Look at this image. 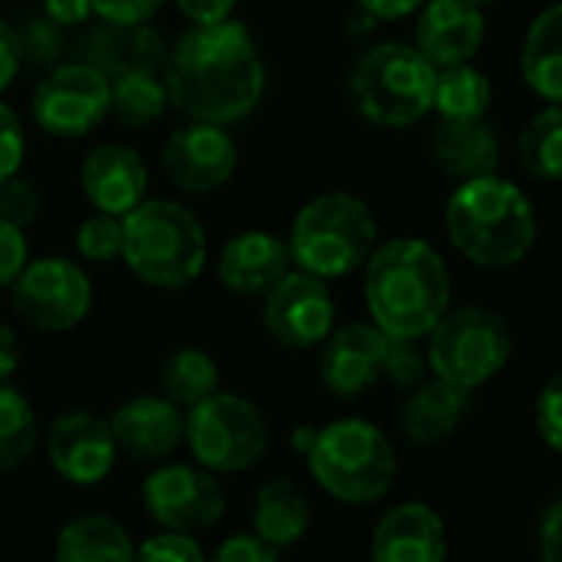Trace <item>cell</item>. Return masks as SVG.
Here are the masks:
<instances>
[{
	"label": "cell",
	"instance_id": "1",
	"mask_svg": "<svg viewBox=\"0 0 562 562\" xmlns=\"http://www.w3.org/2000/svg\"><path fill=\"white\" fill-rule=\"evenodd\" d=\"M267 89V66L254 33L237 23L191 26L171 46L165 92L191 122L234 125L247 119Z\"/></svg>",
	"mask_w": 562,
	"mask_h": 562
},
{
	"label": "cell",
	"instance_id": "2",
	"mask_svg": "<svg viewBox=\"0 0 562 562\" xmlns=\"http://www.w3.org/2000/svg\"><path fill=\"white\" fill-rule=\"evenodd\" d=\"M366 306L385 336L422 339L451 306L445 257L418 237H398L366 260Z\"/></svg>",
	"mask_w": 562,
	"mask_h": 562
},
{
	"label": "cell",
	"instance_id": "3",
	"mask_svg": "<svg viewBox=\"0 0 562 562\" xmlns=\"http://www.w3.org/2000/svg\"><path fill=\"white\" fill-rule=\"evenodd\" d=\"M445 231L461 257L504 270L520 263L537 244V211L507 178L484 175L461 181L445 207Z\"/></svg>",
	"mask_w": 562,
	"mask_h": 562
},
{
	"label": "cell",
	"instance_id": "4",
	"mask_svg": "<svg viewBox=\"0 0 562 562\" xmlns=\"http://www.w3.org/2000/svg\"><path fill=\"white\" fill-rule=\"evenodd\" d=\"M122 260L155 290H184L207 263V237L184 204L145 198L122 217Z\"/></svg>",
	"mask_w": 562,
	"mask_h": 562
},
{
	"label": "cell",
	"instance_id": "5",
	"mask_svg": "<svg viewBox=\"0 0 562 562\" xmlns=\"http://www.w3.org/2000/svg\"><path fill=\"white\" fill-rule=\"evenodd\" d=\"M379 247V224L372 207L346 191L306 201L290 227V260L319 280H339L366 267Z\"/></svg>",
	"mask_w": 562,
	"mask_h": 562
},
{
	"label": "cell",
	"instance_id": "6",
	"mask_svg": "<svg viewBox=\"0 0 562 562\" xmlns=\"http://www.w3.org/2000/svg\"><path fill=\"white\" fill-rule=\"evenodd\" d=\"M313 481L342 504H375L395 484V448L382 428L362 418H342L316 428L306 451Z\"/></svg>",
	"mask_w": 562,
	"mask_h": 562
},
{
	"label": "cell",
	"instance_id": "7",
	"mask_svg": "<svg viewBox=\"0 0 562 562\" xmlns=\"http://www.w3.org/2000/svg\"><path fill=\"white\" fill-rule=\"evenodd\" d=\"M438 69L412 43H379L349 72V95L359 115L382 128H405L431 112Z\"/></svg>",
	"mask_w": 562,
	"mask_h": 562
},
{
	"label": "cell",
	"instance_id": "8",
	"mask_svg": "<svg viewBox=\"0 0 562 562\" xmlns=\"http://www.w3.org/2000/svg\"><path fill=\"white\" fill-rule=\"evenodd\" d=\"M428 366L435 379L451 382L458 389H481L491 382L514 352V336L504 316L484 306H458L445 310V316L428 333Z\"/></svg>",
	"mask_w": 562,
	"mask_h": 562
},
{
	"label": "cell",
	"instance_id": "9",
	"mask_svg": "<svg viewBox=\"0 0 562 562\" xmlns=\"http://www.w3.org/2000/svg\"><path fill=\"white\" fill-rule=\"evenodd\" d=\"M181 441H188L198 468L211 474H240L263 458L267 422L254 402L214 392L188 408Z\"/></svg>",
	"mask_w": 562,
	"mask_h": 562
},
{
	"label": "cell",
	"instance_id": "10",
	"mask_svg": "<svg viewBox=\"0 0 562 562\" xmlns=\"http://www.w3.org/2000/svg\"><path fill=\"white\" fill-rule=\"evenodd\" d=\"M10 300L16 316H23L40 333H66L89 316L92 283L86 270L63 257L26 260V267L10 283Z\"/></svg>",
	"mask_w": 562,
	"mask_h": 562
},
{
	"label": "cell",
	"instance_id": "11",
	"mask_svg": "<svg viewBox=\"0 0 562 562\" xmlns=\"http://www.w3.org/2000/svg\"><path fill=\"white\" fill-rule=\"evenodd\" d=\"M33 115L53 138H82L109 115V79L86 63H59L36 86Z\"/></svg>",
	"mask_w": 562,
	"mask_h": 562
},
{
	"label": "cell",
	"instance_id": "12",
	"mask_svg": "<svg viewBox=\"0 0 562 562\" xmlns=\"http://www.w3.org/2000/svg\"><path fill=\"white\" fill-rule=\"evenodd\" d=\"M145 510L168 533H198L224 517V491L217 477L191 464H165L142 487Z\"/></svg>",
	"mask_w": 562,
	"mask_h": 562
},
{
	"label": "cell",
	"instance_id": "13",
	"mask_svg": "<svg viewBox=\"0 0 562 562\" xmlns=\"http://www.w3.org/2000/svg\"><path fill=\"white\" fill-rule=\"evenodd\" d=\"M336 326V303L326 280L290 270L263 296V329L283 349H316Z\"/></svg>",
	"mask_w": 562,
	"mask_h": 562
},
{
	"label": "cell",
	"instance_id": "14",
	"mask_svg": "<svg viewBox=\"0 0 562 562\" xmlns=\"http://www.w3.org/2000/svg\"><path fill=\"white\" fill-rule=\"evenodd\" d=\"M161 168L178 191L211 194L234 178L237 145L221 125L188 122L168 135L161 148Z\"/></svg>",
	"mask_w": 562,
	"mask_h": 562
},
{
	"label": "cell",
	"instance_id": "15",
	"mask_svg": "<svg viewBox=\"0 0 562 562\" xmlns=\"http://www.w3.org/2000/svg\"><path fill=\"white\" fill-rule=\"evenodd\" d=\"M49 464L53 471L69 484H99L115 468V441L109 431V422L89 412H69L59 415L49 428Z\"/></svg>",
	"mask_w": 562,
	"mask_h": 562
},
{
	"label": "cell",
	"instance_id": "16",
	"mask_svg": "<svg viewBox=\"0 0 562 562\" xmlns=\"http://www.w3.org/2000/svg\"><path fill=\"white\" fill-rule=\"evenodd\" d=\"M415 26V49L435 66H461L471 63L487 36V20L471 0H425Z\"/></svg>",
	"mask_w": 562,
	"mask_h": 562
},
{
	"label": "cell",
	"instance_id": "17",
	"mask_svg": "<svg viewBox=\"0 0 562 562\" xmlns=\"http://www.w3.org/2000/svg\"><path fill=\"white\" fill-rule=\"evenodd\" d=\"M382 352H385V333L375 329L372 323L339 326L323 339V352L316 366L319 382L336 398H359L379 382Z\"/></svg>",
	"mask_w": 562,
	"mask_h": 562
},
{
	"label": "cell",
	"instance_id": "18",
	"mask_svg": "<svg viewBox=\"0 0 562 562\" xmlns=\"http://www.w3.org/2000/svg\"><path fill=\"white\" fill-rule=\"evenodd\" d=\"M79 184L99 214L125 217L135 204L145 201L148 168L135 148H128L122 142H105V145H95L82 158Z\"/></svg>",
	"mask_w": 562,
	"mask_h": 562
},
{
	"label": "cell",
	"instance_id": "19",
	"mask_svg": "<svg viewBox=\"0 0 562 562\" xmlns=\"http://www.w3.org/2000/svg\"><path fill=\"white\" fill-rule=\"evenodd\" d=\"M161 36L148 23H92L76 40V63L92 66L105 79L128 72H155L161 66Z\"/></svg>",
	"mask_w": 562,
	"mask_h": 562
},
{
	"label": "cell",
	"instance_id": "20",
	"mask_svg": "<svg viewBox=\"0 0 562 562\" xmlns=\"http://www.w3.org/2000/svg\"><path fill=\"white\" fill-rule=\"evenodd\" d=\"M112 441L135 461H158L184 438V418L175 402L158 395H135L122 402L109 422Z\"/></svg>",
	"mask_w": 562,
	"mask_h": 562
},
{
	"label": "cell",
	"instance_id": "21",
	"mask_svg": "<svg viewBox=\"0 0 562 562\" xmlns=\"http://www.w3.org/2000/svg\"><path fill=\"white\" fill-rule=\"evenodd\" d=\"M286 240L270 231H244L227 240L217 260V277L234 296H267L290 273Z\"/></svg>",
	"mask_w": 562,
	"mask_h": 562
},
{
	"label": "cell",
	"instance_id": "22",
	"mask_svg": "<svg viewBox=\"0 0 562 562\" xmlns=\"http://www.w3.org/2000/svg\"><path fill=\"white\" fill-rule=\"evenodd\" d=\"M372 562H445L448 530L428 504H402L389 510L372 533Z\"/></svg>",
	"mask_w": 562,
	"mask_h": 562
},
{
	"label": "cell",
	"instance_id": "23",
	"mask_svg": "<svg viewBox=\"0 0 562 562\" xmlns=\"http://www.w3.org/2000/svg\"><path fill=\"white\" fill-rule=\"evenodd\" d=\"M431 161L454 181L497 175L501 138L484 119H441L431 132Z\"/></svg>",
	"mask_w": 562,
	"mask_h": 562
},
{
	"label": "cell",
	"instance_id": "24",
	"mask_svg": "<svg viewBox=\"0 0 562 562\" xmlns=\"http://www.w3.org/2000/svg\"><path fill=\"white\" fill-rule=\"evenodd\" d=\"M474 405V392L458 389L451 382H422L408 392L402 412H398V431L405 441L418 448L441 445L454 435V428L468 418Z\"/></svg>",
	"mask_w": 562,
	"mask_h": 562
},
{
	"label": "cell",
	"instance_id": "25",
	"mask_svg": "<svg viewBox=\"0 0 562 562\" xmlns=\"http://www.w3.org/2000/svg\"><path fill=\"white\" fill-rule=\"evenodd\" d=\"M524 82L547 99V105H560L562 99V7L550 3L527 30L520 49Z\"/></svg>",
	"mask_w": 562,
	"mask_h": 562
},
{
	"label": "cell",
	"instance_id": "26",
	"mask_svg": "<svg viewBox=\"0 0 562 562\" xmlns=\"http://www.w3.org/2000/svg\"><path fill=\"white\" fill-rule=\"evenodd\" d=\"M254 537L277 553L296 547L310 530V504L293 481H270L254 497Z\"/></svg>",
	"mask_w": 562,
	"mask_h": 562
},
{
	"label": "cell",
	"instance_id": "27",
	"mask_svg": "<svg viewBox=\"0 0 562 562\" xmlns=\"http://www.w3.org/2000/svg\"><path fill=\"white\" fill-rule=\"evenodd\" d=\"M53 557L56 562H132L135 547L115 520L89 514L59 530Z\"/></svg>",
	"mask_w": 562,
	"mask_h": 562
},
{
	"label": "cell",
	"instance_id": "28",
	"mask_svg": "<svg viewBox=\"0 0 562 562\" xmlns=\"http://www.w3.org/2000/svg\"><path fill=\"white\" fill-rule=\"evenodd\" d=\"M491 99H494V89H491L487 72H481L471 63L438 69L435 76L431 109L441 119H484Z\"/></svg>",
	"mask_w": 562,
	"mask_h": 562
},
{
	"label": "cell",
	"instance_id": "29",
	"mask_svg": "<svg viewBox=\"0 0 562 562\" xmlns=\"http://www.w3.org/2000/svg\"><path fill=\"white\" fill-rule=\"evenodd\" d=\"M217 382H221V372L204 349L181 346L168 352V359L161 362V389H165V398L175 405L191 408L204 402L207 395L217 392Z\"/></svg>",
	"mask_w": 562,
	"mask_h": 562
},
{
	"label": "cell",
	"instance_id": "30",
	"mask_svg": "<svg viewBox=\"0 0 562 562\" xmlns=\"http://www.w3.org/2000/svg\"><path fill=\"white\" fill-rule=\"evenodd\" d=\"M168 109L165 82L155 72H128L109 79V115L128 128L155 125Z\"/></svg>",
	"mask_w": 562,
	"mask_h": 562
},
{
	"label": "cell",
	"instance_id": "31",
	"mask_svg": "<svg viewBox=\"0 0 562 562\" xmlns=\"http://www.w3.org/2000/svg\"><path fill=\"white\" fill-rule=\"evenodd\" d=\"M520 161L530 178L560 181L562 175V115L560 105H547L537 112L520 132Z\"/></svg>",
	"mask_w": 562,
	"mask_h": 562
},
{
	"label": "cell",
	"instance_id": "32",
	"mask_svg": "<svg viewBox=\"0 0 562 562\" xmlns=\"http://www.w3.org/2000/svg\"><path fill=\"white\" fill-rule=\"evenodd\" d=\"M36 445V415L30 402L10 389L0 385V474L20 468Z\"/></svg>",
	"mask_w": 562,
	"mask_h": 562
},
{
	"label": "cell",
	"instance_id": "33",
	"mask_svg": "<svg viewBox=\"0 0 562 562\" xmlns=\"http://www.w3.org/2000/svg\"><path fill=\"white\" fill-rule=\"evenodd\" d=\"M16 40H20L23 66L30 69H53L66 56V33L49 16L26 20L23 30H16Z\"/></svg>",
	"mask_w": 562,
	"mask_h": 562
},
{
	"label": "cell",
	"instance_id": "34",
	"mask_svg": "<svg viewBox=\"0 0 562 562\" xmlns=\"http://www.w3.org/2000/svg\"><path fill=\"white\" fill-rule=\"evenodd\" d=\"M428 372V359L418 349V339H398V336H385V352H382V375H389V382L395 389L412 392L415 385L425 382Z\"/></svg>",
	"mask_w": 562,
	"mask_h": 562
},
{
	"label": "cell",
	"instance_id": "35",
	"mask_svg": "<svg viewBox=\"0 0 562 562\" xmlns=\"http://www.w3.org/2000/svg\"><path fill=\"white\" fill-rule=\"evenodd\" d=\"M76 247L86 260L109 263L122 257V217L112 214H92L76 231Z\"/></svg>",
	"mask_w": 562,
	"mask_h": 562
},
{
	"label": "cell",
	"instance_id": "36",
	"mask_svg": "<svg viewBox=\"0 0 562 562\" xmlns=\"http://www.w3.org/2000/svg\"><path fill=\"white\" fill-rule=\"evenodd\" d=\"M36 214H40V194L26 178L13 175V178L0 181V221L23 231L26 224L36 221Z\"/></svg>",
	"mask_w": 562,
	"mask_h": 562
},
{
	"label": "cell",
	"instance_id": "37",
	"mask_svg": "<svg viewBox=\"0 0 562 562\" xmlns=\"http://www.w3.org/2000/svg\"><path fill=\"white\" fill-rule=\"evenodd\" d=\"M132 562H204V550L188 533H158L135 550Z\"/></svg>",
	"mask_w": 562,
	"mask_h": 562
},
{
	"label": "cell",
	"instance_id": "38",
	"mask_svg": "<svg viewBox=\"0 0 562 562\" xmlns=\"http://www.w3.org/2000/svg\"><path fill=\"white\" fill-rule=\"evenodd\" d=\"M537 431L550 445V451L562 448V379L553 375L537 395Z\"/></svg>",
	"mask_w": 562,
	"mask_h": 562
},
{
	"label": "cell",
	"instance_id": "39",
	"mask_svg": "<svg viewBox=\"0 0 562 562\" xmlns=\"http://www.w3.org/2000/svg\"><path fill=\"white\" fill-rule=\"evenodd\" d=\"M23 151H26L23 125H20L16 112L7 102H0V181H7L20 171Z\"/></svg>",
	"mask_w": 562,
	"mask_h": 562
},
{
	"label": "cell",
	"instance_id": "40",
	"mask_svg": "<svg viewBox=\"0 0 562 562\" xmlns=\"http://www.w3.org/2000/svg\"><path fill=\"white\" fill-rule=\"evenodd\" d=\"M204 562H280V557L260 537L237 533V537H227L211 557H204Z\"/></svg>",
	"mask_w": 562,
	"mask_h": 562
},
{
	"label": "cell",
	"instance_id": "41",
	"mask_svg": "<svg viewBox=\"0 0 562 562\" xmlns=\"http://www.w3.org/2000/svg\"><path fill=\"white\" fill-rule=\"evenodd\" d=\"M89 7L105 23H148L165 0H89Z\"/></svg>",
	"mask_w": 562,
	"mask_h": 562
},
{
	"label": "cell",
	"instance_id": "42",
	"mask_svg": "<svg viewBox=\"0 0 562 562\" xmlns=\"http://www.w3.org/2000/svg\"><path fill=\"white\" fill-rule=\"evenodd\" d=\"M26 267V237L20 227L0 221V290H7Z\"/></svg>",
	"mask_w": 562,
	"mask_h": 562
},
{
	"label": "cell",
	"instance_id": "43",
	"mask_svg": "<svg viewBox=\"0 0 562 562\" xmlns=\"http://www.w3.org/2000/svg\"><path fill=\"white\" fill-rule=\"evenodd\" d=\"M175 3L194 26L224 23V20H231V13L237 7V0H175Z\"/></svg>",
	"mask_w": 562,
	"mask_h": 562
},
{
	"label": "cell",
	"instance_id": "44",
	"mask_svg": "<svg viewBox=\"0 0 562 562\" xmlns=\"http://www.w3.org/2000/svg\"><path fill=\"white\" fill-rule=\"evenodd\" d=\"M20 69H23V56H20L16 26H10L7 20H0V92L16 79Z\"/></svg>",
	"mask_w": 562,
	"mask_h": 562
},
{
	"label": "cell",
	"instance_id": "45",
	"mask_svg": "<svg viewBox=\"0 0 562 562\" xmlns=\"http://www.w3.org/2000/svg\"><path fill=\"white\" fill-rule=\"evenodd\" d=\"M540 560L562 562V504L553 501L540 524Z\"/></svg>",
	"mask_w": 562,
	"mask_h": 562
},
{
	"label": "cell",
	"instance_id": "46",
	"mask_svg": "<svg viewBox=\"0 0 562 562\" xmlns=\"http://www.w3.org/2000/svg\"><path fill=\"white\" fill-rule=\"evenodd\" d=\"M92 7L89 0H43V16H49L53 23L66 26H82L89 20Z\"/></svg>",
	"mask_w": 562,
	"mask_h": 562
},
{
	"label": "cell",
	"instance_id": "47",
	"mask_svg": "<svg viewBox=\"0 0 562 562\" xmlns=\"http://www.w3.org/2000/svg\"><path fill=\"white\" fill-rule=\"evenodd\" d=\"M356 3L372 20H402L408 13H415L425 0H356Z\"/></svg>",
	"mask_w": 562,
	"mask_h": 562
},
{
	"label": "cell",
	"instance_id": "48",
	"mask_svg": "<svg viewBox=\"0 0 562 562\" xmlns=\"http://www.w3.org/2000/svg\"><path fill=\"white\" fill-rule=\"evenodd\" d=\"M20 366V346H16V336L7 323H0V385L16 372Z\"/></svg>",
	"mask_w": 562,
	"mask_h": 562
},
{
	"label": "cell",
	"instance_id": "49",
	"mask_svg": "<svg viewBox=\"0 0 562 562\" xmlns=\"http://www.w3.org/2000/svg\"><path fill=\"white\" fill-rule=\"evenodd\" d=\"M313 435H316V428H296V431H293V448L306 454L310 445H313Z\"/></svg>",
	"mask_w": 562,
	"mask_h": 562
},
{
	"label": "cell",
	"instance_id": "50",
	"mask_svg": "<svg viewBox=\"0 0 562 562\" xmlns=\"http://www.w3.org/2000/svg\"><path fill=\"white\" fill-rule=\"evenodd\" d=\"M471 3H477V7H481V3H494V0H471Z\"/></svg>",
	"mask_w": 562,
	"mask_h": 562
}]
</instances>
